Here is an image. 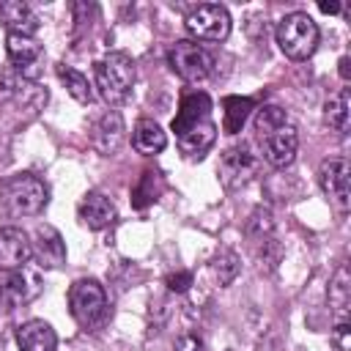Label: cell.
Returning <instances> with one entry per match:
<instances>
[{"label":"cell","mask_w":351,"mask_h":351,"mask_svg":"<svg viewBox=\"0 0 351 351\" xmlns=\"http://www.w3.org/2000/svg\"><path fill=\"white\" fill-rule=\"evenodd\" d=\"M255 137L263 148V159L271 167L285 170L293 165L299 134H296V126L288 121L285 110H280L277 104H263L255 112Z\"/></svg>","instance_id":"6da1fadb"},{"label":"cell","mask_w":351,"mask_h":351,"mask_svg":"<svg viewBox=\"0 0 351 351\" xmlns=\"http://www.w3.org/2000/svg\"><path fill=\"white\" fill-rule=\"evenodd\" d=\"M93 74H96L99 96L110 107H118L132 96L137 69H134V60L126 52H107L101 60H96Z\"/></svg>","instance_id":"7a4b0ae2"},{"label":"cell","mask_w":351,"mask_h":351,"mask_svg":"<svg viewBox=\"0 0 351 351\" xmlns=\"http://www.w3.org/2000/svg\"><path fill=\"white\" fill-rule=\"evenodd\" d=\"M274 36H277V44H280V49H282L285 58H291V60H307L318 49L321 30H318L315 19L307 11H293V14H285L280 19Z\"/></svg>","instance_id":"3957f363"},{"label":"cell","mask_w":351,"mask_h":351,"mask_svg":"<svg viewBox=\"0 0 351 351\" xmlns=\"http://www.w3.org/2000/svg\"><path fill=\"white\" fill-rule=\"evenodd\" d=\"M69 313L82 329H96L110 315V299L99 280L82 277L69 288Z\"/></svg>","instance_id":"277c9868"},{"label":"cell","mask_w":351,"mask_h":351,"mask_svg":"<svg viewBox=\"0 0 351 351\" xmlns=\"http://www.w3.org/2000/svg\"><path fill=\"white\" fill-rule=\"evenodd\" d=\"M49 200L47 184L33 173H16L3 184V203L11 217H33Z\"/></svg>","instance_id":"5b68a950"},{"label":"cell","mask_w":351,"mask_h":351,"mask_svg":"<svg viewBox=\"0 0 351 351\" xmlns=\"http://www.w3.org/2000/svg\"><path fill=\"white\" fill-rule=\"evenodd\" d=\"M167 63H170V69H173L181 80H186V82H200V80H206V77L214 71V58H211V52H208L203 44L189 41V38L176 41V44L170 47Z\"/></svg>","instance_id":"8992f818"},{"label":"cell","mask_w":351,"mask_h":351,"mask_svg":"<svg viewBox=\"0 0 351 351\" xmlns=\"http://www.w3.org/2000/svg\"><path fill=\"white\" fill-rule=\"evenodd\" d=\"M184 27L197 41H225L230 33V14L225 5L203 3L186 14Z\"/></svg>","instance_id":"52a82bcc"},{"label":"cell","mask_w":351,"mask_h":351,"mask_svg":"<svg viewBox=\"0 0 351 351\" xmlns=\"http://www.w3.org/2000/svg\"><path fill=\"white\" fill-rule=\"evenodd\" d=\"M0 99H3V101H11L14 107H19V110H25V112H30V115H36L38 110H44L49 93H47V88H41L36 80H25V77H19V74L8 66V69H3V74H0Z\"/></svg>","instance_id":"ba28073f"},{"label":"cell","mask_w":351,"mask_h":351,"mask_svg":"<svg viewBox=\"0 0 351 351\" xmlns=\"http://www.w3.org/2000/svg\"><path fill=\"white\" fill-rule=\"evenodd\" d=\"M318 184L324 189V195L329 197V203L346 214L351 206V167L346 156H329L321 162L318 167Z\"/></svg>","instance_id":"9c48e42d"},{"label":"cell","mask_w":351,"mask_h":351,"mask_svg":"<svg viewBox=\"0 0 351 351\" xmlns=\"http://www.w3.org/2000/svg\"><path fill=\"white\" fill-rule=\"evenodd\" d=\"M219 181L225 189H241L247 186L258 173V156L247 145H233L222 151L219 156Z\"/></svg>","instance_id":"30bf717a"},{"label":"cell","mask_w":351,"mask_h":351,"mask_svg":"<svg viewBox=\"0 0 351 351\" xmlns=\"http://www.w3.org/2000/svg\"><path fill=\"white\" fill-rule=\"evenodd\" d=\"M5 52L11 69L25 80H38L44 69V47L33 36H11L5 38Z\"/></svg>","instance_id":"8fae6325"},{"label":"cell","mask_w":351,"mask_h":351,"mask_svg":"<svg viewBox=\"0 0 351 351\" xmlns=\"http://www.w3.org/2000/svg\"><path fill=\"white\" fill-rule=\"evenodd\" d=\"M38 291H41L38 274H33L27 269H14L0 282V307L3 310H16V307L27 304L30 299H36Z\"/></svg>","instance_id":"7c38bea8"},{"label":"cell","mask_w":351,"mask_h":351,"mask_svg":"<svg viewBox=\"0 0 351 351\" xmlns=\"http://www.w3.org/2000/svg\"><path fill=\"white\" fill-rule=\"evenodd\" d=\"M123 115L118 110H107L101 118H96V123L90 126V145L101 154V156H112L121 143H123Z\"/></svg>","instance_id":"4fadbf2b"},{"label":"cell","mask_w":351,"mask_h":351,"mask_svg":"<svg viewBox=\"0 0 351 351\" xmlns=\"http://www.w3.org/2000/svg\"><path fill=\"white\" fill-rule=\"evenodd\" d=\"M33 247V258L41 269H58L66 263V244H63V236L52 228V225H38L36 228V236L30 241Z\"/></svg>","instance_id":"5bb4252c"},{"label":"cell","mask_w":351,"mask_h":351,"mask_svg":"<svg viewBox=\"0 0 351 351\" xmlns=\"http://www.w3.org/2000/svg\"><path fill=\"white\" fill-rule=\"evenodd\" d=\"M33 258L30 239L22 228H0V269L14 271L25 269V263Z\"/></svg>","instance_id":"9a60e30c"},{"label":"cell","mask_w":351,"mask_h":351,"mask_svg":"<svg viewBox=\"0 0 351 351\" xmlns=\"http://www.w3.org/2000/svg\"><path fill=\"white\" fill-rule=\"evenodd\" d=\"M176 143H178V151L186 159H203L206 151L217 143V123L211 118H206L200 123H192V126L176 132Z\"/></svg>","instance_id":"2e32d148"},{"label":"cell","mask_w":351,"mask_h":351,"mask_svg":"<svg viewBox=\"0 0 351 351\" xmlns=\"http://www.w3.org/2000/svg\"><path fill=\"white\" fill-rule=\"evenodd\" d=\"M77 217H80V222H82L88 230H104V228H110V225L118 219V211H115V203H112L107 195H101V192H88V195L80 200Z\"/></svg>","instance_id":"e0dca14e"},{"label":"cell","mask_w":351,"mask_h":351,"mask_svg":"<svg viewBox=\"0 0 351 351\" xmlns=\"http://www.w3.org/2000/svg\"><path fill=\"white\" fill-rule=\"evenodd\" d=\"M0 22L11 36H33L38 30V16L22 0H0Z\"/></svg>","instance_id":"ac0fdd59"},{"label":"cell","mask_w":351,"mask_h":351,"mask_svg":"<svg viewBox=\"0 0 351 351\" xmlns=\"http://www.w3.org/2000/svg\"><path fill=\"white\" fill-rule=\"evenodd\" d=\"M16 343H19L22 351H55L58 348V335L47 321L30 318L16 329Z\"/></svg>","instance_id":"d6986e66"},{"label":"cell","mask_w":351,"mask_h":351,"mask_svg":"<svg viewBox=\"0 0 351 351\" xmlns=\"http://www.w3.org/2000/svg\"><path fill=\"white\" fill-rule=\"evenodd\" d=\"M206 118H211V99L203 90H192L178 104V112L173 118V132H181V129H186L192 123H200Z\"/></svg>","instance_id":"ffe728a7"},{"label":"cell","mask_w":351,"mask_h":351,"mask_svg":"<svg viewBox=\"0 0 351 351\" xmlns=\"http://www.w3.org/2000/svg\"><path fill=\"white\" fill-rule=\"evenodd\" d=\"M132 145H134L137 154L154 156V154H162V151L167 148V134H165V129H162L156 121L143 118V121H137L134 129H132Z\"/></svg>","instance_id":"44dd1931"},{"label":"cell","mask_w":351,"mask_h":351,"mask_svg":"<svg viewBox=\"0 0 351 351\" xmlns=\"http://www.w3.org/2000/svg\"><path fill=\"white\" fill-rule=\"evenodd\" d=\"M326 299H329V307H332V315L335 321H348V307H351V274H348V266L343 263L332 282H329V291H326Z\"/></svg>","instance_id":"7402d4cb"},{"label":"cell","mask_w":351,"mask_h":351,"mask_svg":"<svg viewBox=\"0 0 351 351\" xmlns=\"http://www.w3.org/2000/svg\"><path fill=\"white\" fill-rule=\"evenodd\" d=\"M324 121L332 132L337 134H346L348 132V121H351V110H348V90H337L335 96L326 99L324 104Z\"/></svg>","instance_id":"603a6c76"},{"label":"cell","mask_w":351,"mask_h":351,"mask_svg":"<svg viewBox=\"0 0 351 351\" xmlns=\"http://www.w3.org/2000/svg\"><path fill=\"white\" fill-rule=\"evenodd\" d=\"M222 107H225V112H222V129H225L228 134L241 132L244 121L250 118L252 99H247V96H228V99L222 101Z\"/></svg>","instance_id":"cb8c5ba5"},{"label":"cell","mask_w":351,"mask_h":351,"mask_svg":"<svg viewBox=\"0 0 351 351\" xmlns=\"http://www.w3.org/2000/svg\"><path fill=\"white\" fill-rule=\"evenodd\" d=\"M55 71H58L60 82L66 85V90H69L80 104H90V101H93V88H90V82H88L85 74H80L77 69H71V66H66V63H58Z\"/></svg>","instance_id":"d4e9b609"},{"label":"cell","mask_w":351,"mask_h":351,"mask_svg":"<svg viewBox=\"0 0 351 351\" xmlns=\"http://www.w3.org/2000/svg\"><path fill=\"white\" fill-rule=\"evenodd\" d=\"M271 233H274V214L269 206H258L247 219V236H250V241L266 247L269 241H274Z\"/></svg>","instance_id":"484cf974"},{"label":"cell","mask_w":351,"mask_h":351,"mask_svg":"<svg viewBox=\"0 0 351 351\" xmlns=\"http://www.w3.org/2000/svg\"><path fill=\"white\" fill-rule=\"evenodd\" d=\"M241 263H239V255L233 250H219V255L211 261V271H214V280L219 285H230L239 274Z\"/></svg>","instance_id":"4316f807"},{"label":"cell","mask_w":351,"mask_h":351,"mask_svg":"<svg viewBox=\"0 0 351 351\" xmlns=\"http://www.w3.org/2000/svg\"><path fill=\"white\" fill-rule=\"evenodd\" d=\"M189 285H192V274L189 271H178V274H170L167 277V288L176 291V293H184Z\"/></svg>","instance_id":"83f0119b"},{"label":"cell","mask_w":351,"mask_h":351,"mask_svg":"<svg viewBox=\"0 0 351 351\" xmlns=\"http://www.w3.org/2000/svg\"><path fill=\"white\" fill-rule=\"evenodd\" d=\"M173 351H206V348H203V340H200V337H195V335H181V337L176 340Z\"/></svg>","instance_id":"f1b7e54d"},{"label":"cell","mask_w":351,"mask_h":351,"mask_svg":"<svg viewBox=\"0 0 351 351\" xmlns=\"http://www.w3.org/2000/svg\"><path fill=\"white\" fill-rule=\"evenodd\" d=\"M321 11L324 14H337L340 11V3H321Z\"/></svg>","instance_id":"f546056e"},{"label":"cell","mask_w":351,"mask_h":351,"mask_svg":"<svg viewBox=\"0 0 351 351\" xmlns=\"http://www.w3.org/2000/svg\"><path fill=\"white\" fill-rule=\"evenodd\" d=\"M348 63H351L348 58H340V77H343V80H348V77H351V71H348Z\"/></svg>","instance_id":"4dcf8cb0"}]
</instances>
